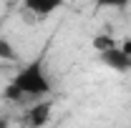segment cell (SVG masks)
Here are the masks:
<instances>
[{
    "label": "cell",
    "instance_id": "obj_5",
    "mask_svg": "<svg viewBox=\"0 0 131 128\" xmlns=\"http://www.w3.org/2000/svg\"><path fill=\"white\" fill-rule=\"evenodd\" d=\"M93 48H96L98 53H106V50L118 48V43H116L111 35H103V33H101V35H96V38H93Z\"/></svg>",
    "mask_w": 131,
    "mask_h": 128
},
{
    "label": "cell",
    "instance_id": "obj_6",
    "mask_svg": "<svg viewBox=\"0 0 131 128\" xmlns=\"http://www.w3.org/2000/svg\"><path fill=\"white\" fill-rule=\"evenodd\" d=\"M18 53L13 48V43L8 40V38H0V63H5V60H15Z\"/></svg>",
    "mask_w": 131,
    "mask_h": 128
},
{
    "label": "cell",
    "instance_id": "obj_4",
    "mask_svg": "<svg viewBox=\"0 0 131 128\" xmlns=\"http://www.w3.org/2000/svg\"><path fill=\"white\" fill-rule=\"evenodd\" d=\"M58 8H61L58 3H33V0H30V3L23 5V13H30V15H33L30 23H38V20H46L48 15H53Z\"/></svg>",
    "mask_w": 131,
    "mask_h": 128
},
{
    "label": "cell",
    "instance_id": "obj_9",
    "mask_svg": "<svg viewBox=\"0 0 131 128\" xmlns=\"http://www.w3.org/2000/svg\"><path fill=\"white\" fill-rule=\"evenodd\" d=\"M0 68H3V63H0Z\"/></svg>",
    "mask_w": 131,
    "mask_h": 128
},
{
    "label": "cell",
    "instance_id": "obj_1",
    "mask_svg": "<svg viewBox=\"0 0 131 128\" xmlns=\"http://www.w3.org/2000/svg\"><path fill=\"white\" fill-rule=\"evenodd\" d=\"M46 55H48V45L40 48V53L30 58L28 63L18 70L13 80L5 85L3 96L8 100H25V98H46L53 96V83H50V75H48V68H46Z\"/></svg>",
    "mask_w": 131,
    "mask_h": 128
},
{
    "label": "cell",
    "instance_id": "obj_3",
    "mask_svg": "<svg viewBox=\"0 0 131 128\" xmlns=\"http://www.w3.org/2000/svg\"><path fill=\"white\" fill-rule=\"evenodd\" d=\"M101 60H103V65L114 68V70H118V73H131V58H129V55H124L118 48L101 53Z\"/></svg>",
    "mask_w": 131,
    "mask_h": 128
},
{
    "label": "cell",
    "instance_id": "obj_7",
    "mask_svg": "<svg viewBox=\"0 0 131 128\" xmlns=\"http://www.w3.org/2000/svg\"><path fill=\"white\" fill-rule=\"evenodd\" d=\"M118 50H121L124 55H129V58H131V38H126L124 43H118Z\"/></svg>",
    "mask_w": 131,
    "mask_h": 128
},
{
    "label": "cell",
    "instance_id": "obj_8",
    "mask_svg": "<svg viewBox=\"0 0 131 128\" xmlns=\"http://www.w3.org/2000/svg\"><path fill=\"white\" fill-rule=\"evenodd\" d=\"M0 128H8V121L5 118H0Z\"/></svg>",
    "mask_w": 131,
    "mask_h": 128
},
{
    "label": "cell",
    "instance_id": "obj_2",
    "mask_svg": "<svg viewBox=\"0 0 131 128\" xmlns=\"http://www.w3.org/2000/svg\"><path fill=\"white\" fill-rule=\"evenodd\" d=\"M53 118V100H35L25 108V116H23V126L28 128H46L48 121Z\"/></svg>",
    "mask_w": 131,
    "mask_h": 128
}]
</instances>
